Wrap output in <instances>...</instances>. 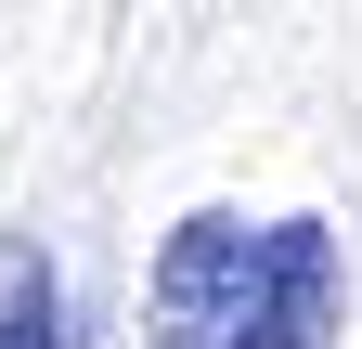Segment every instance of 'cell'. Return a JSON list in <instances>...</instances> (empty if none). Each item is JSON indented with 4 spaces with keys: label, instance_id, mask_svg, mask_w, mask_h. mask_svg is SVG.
Masks as SVG:
<instances>
[{
    "label": "cell",
    "instance_id": "cell-1",
    "mask_svg": "<svg viewBox=\"0 0 362 349\" xmlns=\"http://www.w3.org/2000/svg\"><path fill=\"white\" fill-rule=\"evenodd\" d=\"M349 311V259L324 220H233L194 207L156 246V297L143 324L156 349H324Z\"/></svg>",
    "mask_w": 362,
    "mask_h": 349
},
{
    "label": "cell",
    "instance_id": "cell-2",
    "mask_svg": "<svg viewBox=\"0 0 362 349\" xmlns=\"http://www.w3.org/2000/svg\"><path fill=\"white\" fill-rule=\"evenodd\" d=\"M0 349H78V336H65V285L39 272V259L0 285Z\"/></svg>",
    "mask_w": 362,
    "mask_h": 349
}]
</instances>
